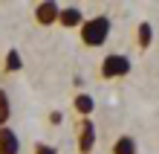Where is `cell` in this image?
I'll return each mask as SVG.
<instances>
[{
    "label": "cell",
    "mask_w": 159,
    "mask_h": 154,
    "mask_svg": "<svg viewBox=\"0 0 159 154\" xmlns=\"http://www.w3.org/2000/svg\"><path fill=\"white\" fill-rule=\"evenodd\" d=\"M110 32H113V23H110V17H107V15H93V17H87V21L81 23V29H78L81 44H84V47H90V50H96V47H104V44H107V38H110Z\"/></svg>",
    "instance_id": "1"
},
{
    "label": "cell",
    "mask_w": 159,
    "mask_h": 154,
    "mask_svg": "<svg viewBox=\"0 0 159 154\" xmlns=\"http://www.w3.org/2000/svg\"><path fill=\"white\" fill-rule=\"evenodd\" d=\"M133 70V61L127 58L125 52H107L98 64V76L101 79H125V76Z\"/></svg>",
    "instance_id": "2"
},
{
    "label": "cell",
    "mask_w": 159,
    "mask_h": 154,
    "mask_svg": "<svg viewBox=\"0 0 159 154\" xmlns=\"http://www.w3.org/2000/svg\"><path fill=\"white\" fill-rule=\"evenodd\" d=\"M75 148L78 154H93V148H96V125H93V119H78V128H75Z\"/></svg>",
    "instance_id": "3"
},
{
    "label": "cell",
    "mask_w": 159,
    "mask_h": 154,
    "mask_svg": "<svg viewBox=\"0 0 159 154\" xmlns=\"http://www.w3.org/2000/svg\"><path fill=\"white\" fill-rule=\"evenodd\" d=\"M58 15H61V6L55 0H43V3L35 6V23L38 26H55L58 23Z\"/></svg>",
    "instance_id": "4"
},
{
    "label": "cell",
    "mask_w": 159,
    "mask_h": 154,
    "mask_svg": "<svg viewBox=\"0 0 159 154\" xmlns=\"http://www.w3.org/2000/svg\"><path fill=\"white\" fill-rule=\"evenodd\" d=\"M87 21L84 17V12L78 6H61V15H58V23L64 26V29H81V23Z\"/></svg>",
    "instance_id": "5"
},
{
    "label": "cell",
    "mask_w": 159,
    "mask_h": 154,
    "mask_svg": "<svg viewBox=\"0 0 159 154\" xmlns=\"http://www.w3.org/2000/svg\"><path fill=\"white\" fill-rule=\"evenodd\" d=\"M0 154H20V137L15 128H0Z\"/></svg>",
    "instance_id": "6"
},
{
    "label": "cell",
    "mask_w": 159,
    "mask_h": 154,
    "mask_svg": "<svg viewBox=\"0 0 159 154\" xmlns=\"http://www.w3.org/2000/svg\"><path fill=\"white\" fill-rule=\"evenodd\" d=\"M72 108H75V113L81 119H87V117H93V111H96V99H93L90 93H78L75 99H72Z\"/></svg>",
    "instance_id": "7"
},
{
    "label": "cell",
    "mask_w": 159,
    "mask_h": 154,
    "mask_svg": "<svg viewBox=\"0 0 159 154\" xmlns=\"http://www.w3.org/2000/svg\"><path fill=\"white\" fill-rule=\"evenodd\" d=\"M110 154H139V146L130 134H121V137L110 146Z\"/></svg>",
    "instance_id": "8"
},
{
    "label": "cell",
    "mask_w": 159,
    "mask_h": 154,
    "mask_svg": "<svg viewBox=\"0 0 159 154\" xmlns=\"http://www.w3.org/2000/svg\"><path fill=\"white\" fill-rule=\"evenodd\" d=\"M136 44H139V50H148L153 44V23L151 21H142L136 26Z\"/></svg>",
    "instance_id": "9"
},
{
    "label": "cell",
    "mask_w": 159,
    "mask_h": 154,
    "mask_svg": "<svg viewBox=\"0 0 159 154\" xmlns=\"http://www.w3.org/2000/svg\"><path fill=\"white\" fill-rule=\"evenodd\" d=\"M23 70V55H20V50H9L6 52V61H3V73L6 76H12V73H20Z\"/></svg>",
    "instance_id": "10"
},
{
    "label": "cell",
    "mask_w": 159,
    "mask_h": 154,
    "mask_svg": "<svg viewBox=\"0 0 159 154\" xmlns=\"http://www.w3.org/2000/svg\"><path fill=\"white\" fill-rule=\"evenodd\" d=\"M9 119H12V99H9V93L0 87V128H6Z\"/></svg>",
    "instance_id": "11"
},
{
    "label": "cell",
    "mask_w": 159,
    "mask_h": 154,
    "mask_svg": "<svg viewBox=\"0 0 159 154\" xmlns=\"http://www.w3.org/2000/svg\"><path fill=\"white\" fill-rule=\"evenodd\" d=\"M32 154H58V148H55L52 146V142H35V146H32Z\"/></svg>",
    "instance_id": "12"
},
{
    "label": "cell",
    "mask_w": 159,
    "mask_h": 154,
    "mask_svg": "<svg viewBox=\"0 0 159 154\" xmlns=\"http://www.w3.org/2000/svg\"><path fill=\"white\" fill-rule=\"evenodd\" d=\"M61 122H64V113L61 111H52L49 113V125H61Z\"/></svg>",
    "instance_id": "13"
}]
</instances>
